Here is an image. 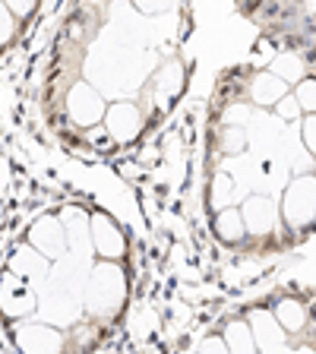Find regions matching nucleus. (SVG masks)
<instances>
[{
  "label": "nucleus",
  "instance_id": "obj_6",
  "mask_svg": "<svg viewBox=\"0 0 316 354\" xmlns=\"http://www.w3.org/2000/svg\"><path fill=\"white\" fill-rule=\"evenodd\" d=\"M89 241H92V250L102 257V263H118L127 257V234L118 221L111 218L108 212H95L89 218Z\"/></svg>",
  "mask_w": 316,
  "mask_h": 354
},
{
  "label": "nucleus",
  "instance_id": "obj_10",
  "mask_svg": "<svg viewBox=\"0 0 316 354\" xmlns=\"http://www.w3.org/2000/svg\"><path fill=\"white\" fill-rule=\"evenodd\" d=\"M247 326H250L253 345H257L259 354H285L288 348V335L281 332V326L275 323L272 310H250L247 317Z\"/></svg>",
  "mask_w": 316,
  "mask_h": 354
},
{
  "label": "nucleus",
  "instance_id": "obj_23",
  "mask_svg": "<svg viewBox=\"0 0 316 354\" xmlns=\"http://www.w3.org/2000/svg\"><path fill=\"white\" fill-rule=\"evenodd\" d=\"M275 114H279L281 120H295V118H301V108L295 104V98H291V92H288L285 98H281L279 104H275Z\"/></svg>",
  "mask_w": 316,
  "mask_h": 354
},
{
  "label": "nucleus",
  "instance_id": "obj_2",
  "mask_svg": "<svg viewBox=\"0 0 316 354\" xmlns=\"http://www.w3.org/2000/svg\"><path fill=\"white\" fill-rule=\"evenodd\" d=\"M279 215L288 231H307L316 225V174H297L281 190Z\"/></svg>",
  "mask_w": 316,
  "mask_h": 354
},
{
  "label": "nucleus",
  "instance_id": "obj_5",
  "mask_svg": "<svg viewBox=\"0 0 316 354\" xmlns=\"http://www.w3.org/2000/svg\"><path fill=\"white\" fill-rule=\"evenodd\" d=\"M64 104H66V118L73 120L76 127H95V124H102L104 111H108L102 92H98L95 86H89L86 80H76L73 86H70Z\"/></svg>",
  "mask_w": 316,
  "mask_h": 354
},
{
  "label": "nucleus",
  "instance_id": "obj_26",
  "mask_svg": "<svg viewBox=\"0 0 316 354\" xmlns=\"http://www.w3.org/2000/svg\"><path fill=\"white\" fill-rule=\"evenodd\" d=\"M297 354H316V351H310V348H304V351H297Z\"/></svg>",
  "mask_w": 316,
  "mask_h": 354
},
{
  "label": "nucleus",
  "instance_id": "obj_25",
  "mask_svg": "<svg viewBox=\"0 0 316 354\" xmlns=\"http://www.w3.org/2000/svg\"><path fill=\"white\" fill-rule=\"evenodd\" d=\"M196 354H228V348H225V342H221V335H209L203 345H199Z\"/></svg>",
  "mask_w": 316,
  "mask_h": 354
},
{
  "label": "nucleus",
  "instance_id": "obj_11",
  "mask_svg": "<svg viewBox=\"0 0 316 354\" xmlns=\"http://www.w3.org/2000/svg\"><path fill=\"white\" fill-rule=\"evenodd\" d=\"M7 272L19 275V279H26L32 288L38 291V285L41 281H48V275H51V263L44 257H38L35 250H32L29 243H22V247H16L13 253H10V266Z\"/></svg>",
  "mask_w": 316,
  "mask_h": 354
},
{
  "label": "nucleus",
  "instance_id": "obj_7",
  "mask_svg": "<svg viewBox=\"0 0 316 354\" xmlns=\"http://www.w3.org/2000/svg\"><path fill=\"white\" fill-rule=\"evenodd\" d=\"M38 257H44L48 263H60L66 257V247H70V237H66V225L57 215H41L29 228V241H26Z\"/></svg>",
  "mask_w": 316,
  "mask_h": 354
},
{
  "label": "nucleus",
  "instance_id": "obj_19",
  "mask_svg": "<svg viewBox=\"0 0 316 354\" xmlns=\"http://www.w3.org/2000/svg\"><path fill=\"white\" fill-rule=\"evenodd\" d=\"M247 149V130L243 127H221L219 130V152L241 155Z\"/></svg>",
  "mask_w": 316,
  "mask_h": 354
},
{
  "label": "nucleus",
  "instance_id": "obj_1",
  "mask_svg": "<svg viewBox=\"0 0 316 354\" xmlns=\"http://www.w3.org/2000/svg\"><path fill=\"white\" fill-rule=\"evenodd\" d=\"M130 285H127V272L120 263H102L89 266V275L82 281V310L92 319H118L120 310L127 304Z\"/></svg>",
  "mask_w": 316,
  "mask_h": 354
},
{
  "label": "nucleus",
  "instance_id": "obj_3",
  "mask_svg": "<svg viewBox=\"0 0 316 354\" xmlns=\"http://www.w3.org/2000/svg\"><path fill=\"white\" fill-rule=\"evenodd\" d=\"M38 310V291L13 272L0 275V313L13 323H26Z\"/></svg>",
  "mask_w": 316,
  "mask_h": 354
},
{
  "label": "nucleus",
  "instance_id": "obj_9",
  "mask_svg": "<svg viewBox=\"0 0 316 354\" xmlns=\"http://www.w3.org/2000/svg\"><path fill=\"white\" fill-rule=\"evenodd\" d=\"M241 218H243V231L253 237H272L275 225H279V206H272V199L263 196V193H253V196L243 199Z\"/></svg>",
  "mask_w": 316,
  "mask_h": 354
},
{
  "label": "nucleus",
  "instance_id": "obj_12",
  "mask_svg": "<svg viewBox=\"0 0 316 354\" xmlns=\"http://www.w3.org/2000/svg\"><path fill=\"white\" fill-rule=\"evenodd\" d=\"M155 95H158V102L168 108V102H174L180 92L187 88V70L180 60H165V66L155 73Z\"/></svg>",
  "mask_w": 316,
  "mask_h": 354
},
{
  "label": "nucleus",
  "instance_id": "obj_18",
  "mask_svg": "<svg viewBox=\"0 0 316 354\" xmlns=\"http://www.w3.org/2000/svg\"><path fill=\"white\" fill-rule=\"evenodd\" d=\"M234 193H237V184L231 180L228 174H215L212 177V187H209V203H212L215 212L234 206Z\"/></svg>",
  "mask_w": 316,
  "mask_h": 354
},
{
  "label": "nucleus",
  "instance_id": "obj_21",
  "mask_svg": "<svg viewBox=\"0 0 316 354\" xmlns=\"http://www.w3.org/2000/svg\"><path fill=\"white\" fill-rule=\"evenodd\" d=\"M301 142H304V149L316 158V114H304L301 118Z\"/></svg>",
  "mask_w": 316,
  "mask_h": 354
},
{
  "label": "nucleus",
  "instance_id": "obj_16",
  "mask_svg": "<svg viewBox=\"0 0 316 354\" xmlns=\"http://www.w3.org/2000/svg\"><path fill=\"white\" fill-rule=\"evenodd\" d=\"M272 76H279L281 82H285L288 88H291V82H301L304 76H307V64H304V57L301 54H291V51H285V54H275V60H272V70H269Z\"/></svg>",
  "mask_w": 316,
  "mask_h": 354
},
{
  "label": "nucleus",
  "instance_id": "obj_22",
  "mask_svg": "<svg viewBox=\"0 0 316 354\" xmlns=\"http://www.w3.org/2000/svg\"><path fill=\"white\" fill-rule=\"evenodd\" d=\"M13 35H16V19L10 16L7 3H0V51L13 41Z\"/></svg>",
  "mask_w": 316,
  "mask_h": 354
},
{
  "label": "nucleus",
  "instance_id": "obj_8",
  "mask_svg": "<svg viewBox=\"0 0 316 354\" xmlns=\"http://www.w3.org/2000/svg\"><path fill=\"white\" fill-rule=\"evenodd\" d=\"M140 130H142V111L136 104L133 102L108 104V111H104V133L111 140L127 146V142H133L140 136Z\"/></svg>",
  "mask_w": 316,
  "mask_h": 354
},
{
  "label": "nucleus",
  "instance_id": "obj_14",
  "mask_svg": "<svg viewBox=\"0 0 316 354\" xmlns=\"http://www.w3.org/2000/svg\"><path fill=\"white\" fill-rule=\"evenodd\" d=\"M285 95H288V86L279 76L269 73V70H263V73H257L250 80V102L257 108H275Z\"/></svg>",
  "mask_w": 316,
  "mask_h": 354
},
{
  "label": "nucleus",
  "instance_id": "obj_20",
  "mask_svg": "<svg viewBox=\"0 0 316 354\" xmlns=\"http://www.w3.org/2000/svg\"><path fill=\"white\" fill-rule=\"evenodd\" d=\"M295 104L301 108V114H316V76H304L291 92Z\"/></svg>",
  "mask_w": 316,
  "mask_h": 354
},
{
  "label": "nucleus",
  "instance_id": "obj_4",
  "mask_svg": "<svg viewBox=\"0 0 316 354\" xmlns=\"http://www.w3.org/2000/svg\"><path fill=\"white\" fill-rule=\"evenodd\" d=\"M13 345L19 354H64V329L41 323V319H26L16 323L13 329Z\"/></svg>",
  "mask_w": 316,
  "mask_h": 354
},
{
  "label": "nucleus",
  "instance_id": "obj_24",
  "mask_svg": "<svg viewBox=\"0 0 316 354\" xmlns=\"http://www.w3.org/2000/svg\"><path fill=\"white\" fill-rule=\"evenodd\" d=\"M7 10H10V16H13L16 22L19 19H29L32 13H35V3H32V0H19V3H7Z\"/></svg>",
  "mask_w": 316,
  "mask_h": 354
},
{
  "label": "nucleus",
  "instance_id": "obj_15",
  "mask_svg": "<svg viewBox=\"0 0 316 354\" xmlns=\"http://www.w3.org/2000/svg\"><path fill=\"white\" fill-rule=\"evenodd\" d=\"M221 342H225L228 354H259L257 345H253L247 319H231V323L225 326V332H221Z\"/></svg>",
  "mask_w": 316,
  "mask_h": 354
},
{
  "label": "nucleus",
  "instance_id": "obj_13",
  "mask_svg": "<svg viewBox=\"0 0 316 354\" xmlns=\"http://www.w3.org/2000/svg\"><path fill=\"white\" fill-rule=\"evenodd\" d=\"M272 317H275V323L281 326L285 335H297V332H304L310 326V310L304 307L297 297H281L272 307Z\"/></svg>",
  "mask_w": 316,
  "mask_h": 354
},
{
  "label": "nucleus",
  "instance_id": "obj_17",
  "mask_svg": "<svg viewBox=\"0 0 316 354\" xmlns=\"http://www.w3.org/2000/svg\"><path fill=\"white\" fill-rule=\"evenodd\" d=\"M215 234H219V241H225V243H241L243 237H247V231H243V218H241V209H237V206L221 209V212L215 215Z\"/></svg>",
  "mask_w": 316,
  "mask_h": 354
}]
</instances>
